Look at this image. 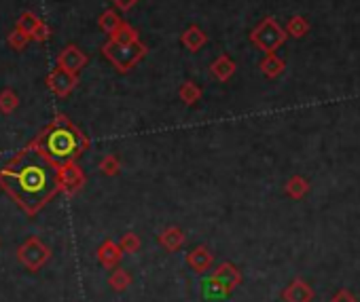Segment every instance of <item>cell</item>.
<instances>
[{
  "label": "cell",
  "mask_w": 360,
  "mask_h": 302,
  "mask_svg": "<svg viewBox=\"0 0 360 302\" xmlns=\"http://www.w3.org/2000/svg\"><path fill=\"white\" fill-rule=\"evenodd\" d=\"M38 23H40V19H38V15L36 13H32V11H26V13H21V17L17 19V26L15 28H19L21 32H26V34H34V30L38 28Z\"/></svg>",
  "instance_id": "obj_23"
},
{
  "label": "cell",
  "mask_w": 360,
  "mask_h": 302,
  "mask_svg": "<svg viewBox=\"0 0 360 302\" xmlns=\"http://www.w3.org/2000/svg\"><path fill=\"white\" fill-rule=\"evenodd\" d=\"M239 284H242V270L233 262H223L216 266L210 279L202 284L206 298H227Z\"/></svg>",
  "instance_id": "obj_4"
},
{
  "label": "cell",
  "mask_w": 360,
  "mask_h": 302,
  "mask_svg": "<svg viewBox=\"0 0 360 302\" xmlns=\"http://www.w3.org/2000/svg\"><path fill=\"white\" fill-rule=\"evenodd\" d=\"M314 296H316L314 288L303 279H293L282 292L284 302H311L314 300Z\"/></svg>",
  "instance_id": "obj_10"
},
{
  "label": "cell",
  "mask_w": 360,
  "mask_h": 302,
  "mask_svg": "<svg viewBox=\"0 0 360 302\" xmlns=\"http://www.w3.org/2000/svg\"><path fill=\"white\" fill-rule=\"evenodd\" d=\"M286 34L288 36H293V38H303L307 32H309V21L303 17V15H295V17H291L288 19V23H286Z\"/></svg>",
  "instance_id": "obj_20"
},
{
  "label": "cell",
  "mask_w": 360,
  "mask_h": 302,
  "mask_svg": "<svg viewBox=\"0 0 360 302\" xmlns=\"http://www.w3.org/2000/svg\"><path fill=\"white\" fill-rule=\"evenodd\" d=\"M328 302H358V300L354 298L350 290H339V292H335V296Z\"/></svg>",
  "instance_id": "obj_29"
},
{
  "label": "cell",
  "mask_w": 360,
  "mask_h": 302,
  "mask_svg": "<svg viewBox=\"0 0 360 302\" xmlns=\"http://www.w3.org/2000/svg\"><path fill=\"white\" fill-rule=\"evenodd\" d=\"M184 233L178 229V226H167V229H163L159 235H157V241L159 245L165 249V251H178L182 245H184Z\"/></svg>",
  "instance_id": "obj_13"
},
{
  "label": "cell",
  "mask_w": 360,
  "mask_h": 302,
  "mask_svg": "<svg viewBox=\"0 0 360 302\" xmlns=\"http://www.w3.org/2000/svg\"><path fill=\"white\" fill-rule=\"evenodd\" d=\"M85 171L77 161L64 163L60 167V190L64 194H77L85 186Z\"/></svg>",
  "instance_id": "obj_7"
},
{
  "label": "cell",
  "mask_w": 360,
  "mask_h": 302,
  "mask_svg": "<svg viewBox=\"0 0 360 302\" xmlns=\"http://www.w3.org/2000/svg\"><path fill=\"white\" fill-rule=\"evenodd\" d=\"M288 34L274 17H265L259 26L250 32V42L261 49L263 53H276L278 49L286 42Z\"/></svg>",
  "instance_id": "obj_5"
},
{
  "label": "cell",
  "mask_w": 360,
  "mask_h": 302,
  "mask_svg": "<svg viewBox=\"0 0 360 302\" xmlns=\"http://www.w3.org/2000/svg\"><path fill=\"white\" fill-rule=\"evenodd\" d=\"M79 85V74H72L64 68H56L49 72V77H47V87H49L58 97H68L75 87Z\"/></svg>",
  "instance_id": "obj_8"
},
{
  "label": "cell",
  "mask_w": 360,
  "mask_h": 302,
  "mask_svg": "<svg viewBox=\"0 0 360 302\" xmlns=\"http://www.w3.org/2000/svg\"><path fill=\"white\" fill-rule=\"evenodd\" d=\"M0 188L28 216H36L60 192V167L28 144L0 169Z\"/></svg>",
  "instance_id": "obj_1"
},
{
  "label": "cell",
  "mask_w": 360,
  "mask_h": 302,
  "mask_svg": "<svg viewBox=\"0 0 360 302\" xmlns=\"http://www.w3.org/2000/svg\"><path fill=\"white\" fill-rule=\"evenodd\" d=\"M235 70H237V66H235V62L229 55H219L210 64V74L216 81H221V83H227L235 74Z\"/></svg>",
  "instance_id": "obj_14"
},
{
  "label": "cell",
  "mask_w": 360,
  "mask_h": 302,
  "mask_svg": "<svg viewBox=\"0 0 360 302\" xmlns=\"http://www.w3.org/2000/svg\"><path fill=\"white\" fill-rule=\"evenodd\" d=\"M30 38H32L30 34L21 32L19 28H15V30H11V34H9V45H11L13 49H17V51H21V49L30 42Z\"/></svg>",
  "instance_id": "obj_26"
},
{
  "label": "cell",
  "mask_w": 360,
  "mask_h": 302,
  "mask_svg": "<svg viewBox=\"0 0 360 302\" xmlns=\"http://www.w3.org/2000/svg\"><path fill=\"white\" fill-rule=\"evenodd\" d=\"M110 3L117 7V9H121V11H130L138 5V0H110Z\"/></svg>",
  "instance_id": "obj_30"
},
{
  "label": "cell",
  "mask_w": 360,
  "mask_h": 302,
  "mask_svg": "<svg viewBox=\"0 0 360 302\" xmlns=\"http://www.w3.org/2000/svg\"><path fill=\"white\" fill-rule=\"evenodd\" d=\"M17 258H19V262L26 266L28 270L36 273L38 268L45 266L47 260L51 258V249L47 247L38 237H30V239H26V241L19 245Z\"/></svg>",
  "instance_id": "obj_6"
},
{
  "label": "cell",
  "mask_w": 360,
  "mask_h": 302,
  "mask_svg": "<svg viewBox=\"0 0 360 302\" xmlns=\"http://www.w3.org/2000/svg\"><path fill=\"white\" fill-rule=\"evenodd\" d=\"M30 144H34L58 167L79 161V157L89 148L87 136L66 114H56V118Z\"/></svg>",
  "instance_id": "obj_2"
},
{
  "label": "cell",
  "mask_w": 360,
  "mask_h": 302,
  "mask_svg": "<svg viewBox=\"0 0 360 302\" xmlns=\"http://www.w3.org/2000/svg\"><path fill=\"white\" fill-rule=\"evenodd\" d=\"M110 40H117V42H134V40H140L138 38V30L132 28L130 23H123L121 28H119L112 36H108Z\"/></svg>",
  "instance_id": "obj_25"
},
{
  "label": "cell",
  "mask_w": 360,
  "mask_h": 302,
  "mask_svg": "<svg viewBox=\"0 0 360 302\" xmlns=\"http://www.w3.org/2000/svg\"><path fill=\"white\" fill-rule=\"evenodd\" d=\"M108 286H110L115 292H125V290L132 286V275H130V270H125V268H115L112 275L108 277Z\"/></svg>",
  "instance_id": "obj_21"
},
{
  "label": "cell",
  "mask_w": 360,
  "mask_h": 302,
  "mask_svg": "<svg viewBox=\"0 0 360 302\" xmlns=\"http://www.w3.org/2000/svg\"><path fill=\"white\" fill-rule=\"evenodd\" d=\"M87 62H89L87 53L81 51L77 45H68L58 53V66L72 72V74H79L87 66Z\"/></svg>",
  "instance_id": "obj_9"
},
{
  "label": "cell",
  "mask_w": 360,
  "mask_h": 302,
  "mask_svg": "<svg viewBox=\"0 0 360 302\" xmlns=\"http://www.w3.org/2000/svg\"><path fill=\"white\" fill-rule=\"evenodd\" d=\"M259 68H261V72L265 74L267 79H278L280 74L286 70V64H284V60L278 58L276 53H265V58L261 60Z\"/></svg>",
  "instance_id": "obj_16"
},
{
  "label": "cell",
  "mask_w": 360,
  "mask_h": 302,
  "mask_svg": "<svg viewBox=\"0 0 360 302\" xmlns=\"http://www.w3.org/2000/svg\"><path fill=\"white\" fill-rule=\"evenodd\" d=\"M125 251L121 249V245L115 243L112 239H106L100 247H98V260L104 268H117L119 262H121Z\"/></svg>",
  "instance_id": "obj_11"
},
{
  "label": "cell",
  "mask_w": 360,
  "mask_h": 302,
  "mask_svg": "<svg viewBox=\"0 0 360 302\" xmlns=\"http://www.w3.org/2000/svg\"><path fill=\"white\" fill-rule=\"evenodd\" d=\"M202 87L193 81H184L180 87H178V97H180V102L187 104V106H193L197 104L200 99H202Z\"/></svg>",
  "instance_id": "obj_17"
},
{
  "label": "cell",
  "mask_w": 360,
  "mask_h": 302,
  "mask_svg": "<svg viewBox=\"0 0 360 302\" xmlns=\"http://www.w3.org/2000/svg\"><path fill=\"white\" fill-rule=\"evenodd\" d=\"M149 53V47L142 40H134V42H117L110 40L102 47V55L112 64V68L121 74H128L132 68H136Z\"/></svg>",
  "instance_id": "obj_3"
},
{
  "label": "cell",
  "mask_w": 360,
  "mask_h": 302,
  "mask_svg": "<svg viewBox=\"0 0 360 302\" xmlns=\"http://www.w3.org/2000/svg\"><path fill=\"white\" fill-rule=\"evenodd\" d=\"M284 192L295 201H301L309 192V182L303 178V175H293V178L286 182Z\"/></svg>",
  "instance_id": "obj_19"
},
{
  "label": "cell",
  "mask_w": 360,
  "mask_h": 302,
  "mask_svg": "<svg viewBox=\"0 0 360 302\" xmlns=\"http://www.w3.org/2000/svg\"><path fill=\"white\" fill-rule=\"evenodd\" d=\"M123 19L119 17V13L117 11H112V9H108V11H104L100 17H98V26H100V30L104 32V34H108V36H112L119 28L123 26Z\"/></svg>",
  "instance_id": "obj_18"
},
{
  "label": "cell",
  "mask_w": 360,
  "mask_h": 302,
  "mask_svg": "<svg viewBox=\"0 0 360 302\" xmlns=\"http://www.w3.org/2000/svg\"><path fill=\"white\" fill-rule=\"evenodd\" d=\"M100 171L104 175H108V178H112V175H117L119 171H121V161H119L117 155H106L102 161H100Z\"/></svg>",
  "instance_id": "obj_24"
},
{
  "label": "cell",
  "mask_w": 360,
  "mask_h": 302,
  "mask_svg": "<svg viewBox=\"0 0 360 302\" xmlns=\"http://www.w3.org/2000/svg\"><path fill=\"white\" fill-rule=\"evenodd\" d=\"M49 36H51V30H49V26L47 23H38V28L34 30V34H32V38L34 40H38V42H45V40H49Z\"/></svg>",
  "instance_id": "obj_28"
},
{
  "label": "cell",
  "mask_w": 360,
  "mask_h": 302,
  "mask_svg": "<svg viewBox=\"0 0 360 302\" xmlns=\"http://www.w3.org/2000/svg\"><path fill=\"white\" fill-rule=\"evenodd\" d=\"M19 108V97L13 89H3L0 91V112L11 114Z\"/></svg>",
  "instance_id": "obj_22"
},
{
  "label": "cell",
  "mask_w": 360,
  "mask_h": 302,
  "mask_svg": "<svg viewBox=\"0 0 360 302\" xmlns=\"http://www.w3.org/2000/svg\"><path fill=\"white\" fill-rule=\"evenodd\" d=\"M119 245H121V249L125 251V254H136V251L140 249V237L136 233H125Z\"/></svg>",
  "instance_id": "obj_27"
},
{
  "label": "cell",
  "mask_w": 360,
  "mask_h": 302,
  "mask_svg": "<svg viewBox=\"0 0 360 302\" xmlns=\"http://www.w3.org/2000/svg\"><path fill=\"white\" fill-rule=\"evenodd\" d=\"M180 42L189 51H200V49L208 42V34L200 28V26H189L182 34H180Z\"/></svg>",
  "instance_id": "obj_15"
},
{
  "label": "cell",
  "mask_w": 360,
  "mask_h": 302,
  "mask_svg": "<svg viewBox=\"0 0 360 302\" xmlns=\"http://www.w3.org/2000/svg\"><path fill=\"white\" fill-rule=\"evenodd\" d=\"M187 264L193 268L195 273H206L214 264V254L206 245H197L195 249H191L187 254Z\"/></svg>",
  "instance_id": "obj_12"
}]
</instances>
